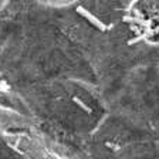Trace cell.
<instances>
[{
    "label": "cell",
    "instance_id": "obj_1",
    "mask_svg": "<svg viewBox=\"0 0 159 159\" xmlns=\"http://www.w3.org/2000/svg\"><path fill=\"white\" fill-rule=\"evenodd\" d=\"M0 159H64L23 114L0 107Z\"/></svg>",
    "mask_w": 159,
    "mask_h": 159
}]
</instances>
